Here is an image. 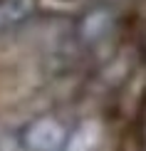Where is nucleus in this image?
Masks as SVG:
<instances>
[{
	"mask_svg": "<svg viewBox=\"0 0 146 151\" xmlns=\"http://www.w3.org/2000/svg\"><path fill=\"white\" fill-rule=\"evenodd\" d=\"M69 127L60 116L40 114L30 119L20 131V146L25 151H65Z\"/></svg>",
	"mask_w": 146,
	"mask_h": 151,
	"instance_id": "f257e3e1",
	"label": "nucleus"
},
{
	"mask_svg": "<svg viewBox=\"0 0 146 151\" xmlns=\"http://www.w3.org/2000/svg\"><path fill=\"white\" fill-rule=\"evenodd\" d=\"M117 15L111 8H92L89 12L79 17L77 22V37L82 45H97L114 30Z\"/></svg>",
	"mask_w": 146,
	"mask_h": 151,
	"instance_id": "f03ea898",
	"label": "nucleus"
},
{
	"mask_svg": "<svg viewBox=\"0 0 146 151\" xmlns=\"http://www.w3.org/2000/svg\"><path fill=\"white\" fill-rule=\"evenodd\" d=\"M37 0H0V32L20 27L32 17Z\"/></svg>",
	"mask_w": 146,
	"mask_h": 151,
	"instance_id": "7ed1b4c3",
	"label": "nucleus"
}]
</instances>
